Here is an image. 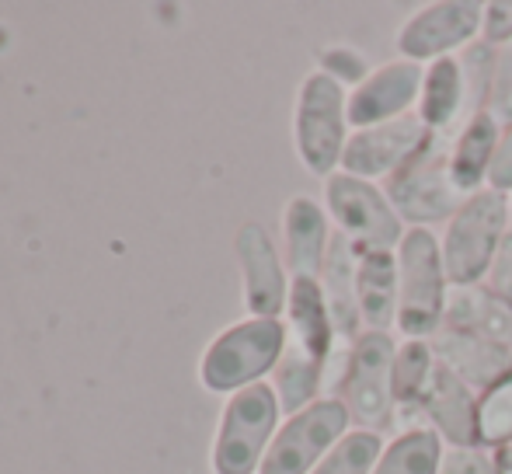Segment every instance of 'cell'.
Listing matches in <instances>:
<instances>
[{"mask_svg":"<svg viewBox=\"0 0 512 474\" xmlns=\"http://www.w3.org/2000/svg\"><path fill=\"white\" fill-rule=\"evenodd\" d=\"M324 203H328L338 231L363 251H394L408 234L405 220L398 217L387 192H380L366 178L335 171L324 182Z\"/></svg>","mask_w":512,"mask_h":474,"instance_id":"7","label":"cell"},{"mask_svg":"<svg viewBox=\"0 0 512 474\" xmlns=\"http://www.w3.org/2000/svg\"><path fill=\"white\" fill-rule=\"evenodd\" d=\"M436 349L429 339H405L398 346L394 356V373H391V387H394V405L411 408L415 412V401L422 394L425 380L436 370Z\"/></svg>","mask_w":512,"mask_h":474,"instance_id":"23","label":"cell"},{"mask_svg":"<svg viewBox=\"0 0 512 474\" xmlns=\"http://www.w3.org/2000/svg\"><path fill=\"white\" fill-rule=\"evenodd\" d=\"M380 454H384L380 433L352 429V433H345L342 440L335 443V450H331L310 474H373Z\"/></svg>","mask_w":512,"mask_h":474,"instance_id":"25","label":"cell"},{"mask_svg":"<svg viewBox=\"0 0 512 474\" xmlns=\"http://www.w3.org/2000/svg\"><path fill=\"white\" fill-rule=\"evenodd\" d=\"M429 342L436 349L439 363L450 366L464 384L481 387V391L512 370V349L485 342L478 335L457 332V328H439Z\"/></svg>","mask_w":512,"mask_h":474,"instance_id":"16","label":"cell"},{"mask_svg":"<svg viewBox=\"0 0 512 474\" xmlns=\"http://www.w3.org/2000/svg\"><path fill=\"white\" fill-rule=\"evenodd\" d=\"M439 474H502L495 454L485 447H450L443 454V468Z\"/></svg>","mask_w":512,"mask_h":474,"instance_id":"27","label":"cell"},{"mask_svg":"<svg viewBox=\"0 0 512 474\" xmlns=\"http://www.w3.org/2000/svg\"><path fill=\"white\" fill-rule=\"evenodd\" d=\"M283 231H286V262H290L293 279H314L317 283L331 248V231L324 210L314 199L293 196L286 203Z\"/></svg>","mask_w":512,"mask_h":474,"instance_id":"17","label":"cell"},{"mask_svg":"<svg viewBox=\"0 0 512 474\" xmlns=\"http://www.w3.org/2000/svg\"><path fill=\"white\" fill-rule=\"evenodd\" d=\"M485 46H512V0L485 4Z\"/></svg>","mask_w":512,"mask_h":474,"instance_id":"30","label":"cell"},{"mask_svg":"<svg viewBox=\"0 0 512 474\" xmlns=\"http://www.w3.org/2000/svg\"><path fill=\"white\" fill-rule=\"evenodd\" d=\"M321 74L335 77L338 84H345V81L363 84L366 77H370V70H366L363 56L352 53L349 46H335V49H328V53H321Z\"/></svg>","mask_w":512,"mask_h":474,"instance_id":"28","label":"cell"},{"mask_svg":"<svg viewBox=\"0 0 512 474\" xmlns=\"http://www.w3.org/2000/svg\"><path fill=\"white\" fill-rule=\"evenodd\" d=\"M512 203L506 192L481 189L464 199L443 234V265L450 286H478L488 276L502 237L509 234Z\"/></svg>","mask_w":512,"mask_h":474,"instance_id":"2","label":"cell"},{"mask_svg":"<svg viewBox=\"0 0 512 474\" xmlns=\"http://www.w3.org/2000/svg\"><path fill=\"white\" fill-rule=\"evenodd\" d=\"M443 454V436L436 429H408L380 454L373 474H439Z\"/></svg>","mask_w":512,"mask_h":474,"instance_id":"22","label":"cell"},{"mask_svg":"<svg viewBox=\"0 0 512 474\" xmlns=\"http://www.w3.org/2000/svg\"><path fill=\"white\" fill-rule=\"evenodd\" d=\"M349 95L328 74H310L297 98V150L314 175L331 178L349 143Z\"/></svg>","mask_w":512,"mask_h":474,"instance_id":"5","label":"cell"},{"mask_svg":"<svg viewBox=\"0 0 512 474\" xmlns=\"http://www.w3.org/2000/svg\"><path fill=\"white\" fill-rule=\"evenodd\" d=\"M276 387L269 384H251L237 391L223 408L220 429H216V447H213V471L216 474H251L262 468L265 454H269L272 440H276V422H279Z\"/></svg>","mask_w":512,"mask_h":474,"instance_id":"3","label":"cell"},{"mask_svg":"<svg viewBox=\"0 0 512 474\" xmlns=\"http://www.w3.org/2000/svg\"><path fill=\"white\" fill-rule=\"evenodd\" d=\"M422 77L425 70L411 60H394L370 70V77L363 84H356L349 95V126L373 129L384 126V122L405 119L411 105H418Z\"/></svg>","mask_w":512,"mask_h":474,"instance_id":"12","label":"cell"},{"mask_svg":"<svg viewBox=\"0 0 512 474\" xmlns=\"http://www.w3.org/2000/svg\"><path fill=\"white\" fill-rule=\"evenodd\" d=\"M443 328L478 335L485 342L512 349V307L502 304L488 286H453L446 300Z\"/></svg>","mask_w":512,"mask_h":474,"instance_id":"18","label":"cell"},{"mask_svg":"<svg viewBox=\"0 0 512 474\" xmlns=\"http://www.w3.org/2000/svg\"><path fill=\"white\" fill-rule=\"evenodd\" d=\"M485 25V4L474 0H439L415 11L398 32V53L411 63H436L464 49Z\"/></svg>","mask_w":512,"mask_h":474,"instance_id":"10","label":"cell"},{"mask_svg":"<svg viewBox=\"0 0 512 474\" xmlns=\"http://www.w3.org/2000/svg\"><path fill=\"white\" fill-rule=\"evenodd\" d=\"M387 199L398 210L401 220H408L411 227L439 224L464 206V192L453 185L450 175V147L443 143V133L415 154L398 175L387 185Z\"/></svg>","mask_w":512,"mask_h":474,"instance_id":"8","label":"cell"},{"mask_svg":"<svg viewBox=\"0 0 512 474\" xmlns=\"http://www.w3.org/2000/svg\"><path fill=\"white\" fill-rule=\"evenodd\" d=\"M450 279L443 244L425 227H411L398 244V328L405 339H432L443 328Z\"/></svg>","mask_w":512,"mask_h":474,"instance_id":"1","label":"cell"},{"mask_svg":"<svg viewBox=\"0 0 512 474\" xmlns=\"http://www.w3.org/2000/svg\"><path fill=\"white\" fill-rule=\"evenodd\" d=\"M467 102V77L460 60L443 56V60L429 63L422 77V95H418V119L432 129L443 133L446 126H453Z\"/></svg>","mask_w":512,"mask_h":474,"instance_id":"21","label":"cell"},{"mask_svg":"<svg viewBox=\"0 0 512 474\" xmlns=\"http://www.w3.org/2000/svg\"><path fill=\"white\" fill-rule=\"evenodd\" d=\"M321 293L324 304L335 321L338 342H356L363 335V318H359V248L342 231L331 234V248L321 269Z\"/></svg>","mask_w":512,"mask_h":474,"instance_id":"15","label":"cell"},{"mask_svg":"<svg viewBox=\"0 0 512 474\" xmlns=\"http://www.w3.org/2000/svg\"><path fill=\"white\" fill-rule=\"evenodd\" d=\"M488 290H492L502 304L512 307V227H509V234L502 237L499 255H495L492 269H488Z\"/></svg>","mask_w":512,"mask_h":474,"instance_id":"29","label":"cell"},{"mask_svg":"<svg viewBox=\"0 0 512 474\" xmlns=\"http://www.w3.org/2000/svg\"><path fill=\"white\" fill-rule=\"evenodd\" d=\"M415 412L432 422L450 447H478V394L450 366L436 363L415 401Z\"/></svg>","mask_w":512,"mask_h":474,"instance_id":"13","label":"cell"},{"mask_svg":"<svg viewBox=\"0 0 512 474\" xmlns=\"http://www.w3.org/2000/svg\"><path fill=\"white\" fill-rule=\"evenodd\" d=\"M349 408L342 398H317L304 412L290 415L286 426L276 433L269 454L262 461V474H310L335 443L349 433Z\"/></svg>","mask_w":512,"mask_h":474,"instance_id":"9","label":"cell"},{"mask_svg":"<svg viewBox=\"0 0 512 474\" xmlns=\"http://www.w3.org/2000/svg\"><path fill=\"white\" fill-rule=\"evenodd\" d=\"M512 443V370L478 394V447Z\"/></svg>","mask_w":512,"mask_h":474,"instance_id":"24","label":"cell"},{"mask_svg":"<svg viewBox=\"0 0 512 474\" xmlns=\"http://www.w3.org/2000/svg\"><path fill=\"white\" fill-rule=\"evenodd\" d=\"M286 349V325L279 318H248L227 328L203 356V384L209 391H244L262 384Z\"/></svg>","mask_w":512,"mask_h":474,"instance_id":"4","label":"cell"},{"mask_svg":"<svg viewBox=\"0 0 512 474\" xmlns=\"http://www.w3.org/2000/svg\"><path fill=\"white\" fill-rule=\"evenodd\" d=\"M488 189L495 192H512V126L502 129L499 147H495L492 157V171H488Z\"/></svg>","mask_w":512,"mask_h":474,"instance_id":"31","label":"cell"},{"mask_svg":"<svg viewBox=\"0 0 512 474\" xmlns=\"http://www.w3.org/2000/svg\"><path fill=\"white\" fill-rule=\"evenodd\" d=\"M359 318L363 332L398 325V255L359 248Z\"/></svg>","mask_w":512,"mask_h":474,"instance_id":"19","label":"cell"},{"mask_svg":"<svg viewBox=\"0 0 512 474\" xmlns=\"http://www.w3.org/2000/svg\"><path fill=\"white\" fill-rule=\"evenodd\" d=\"M495 461H499L502 474H512V443H506V447L495 450Z\"/></svg>","mask_w":512,"mask_h":474,"instance_id":"32","label":"cell"},{"mask_svg":"<svg viewBox=\"0 0 512 474\" xmlns=\"http://www.w3.org/2000/svg\"><path fill=\"white\" fill-rule=\"evenodd\" d=\"M502 126L492 119V112H474L467 119V126L460 129L457 143L450 147V175L464 196L481 192V185H488V171H492V157L499 147Z\"/></svg>","mask_w":512,"mask_h":474,"instance_id":"20","label":"cell"},{"mask_svg":"<svg viewBox=\"0 0 512 474\" xmlns=\"http://www.w3.org/2000/svg\"><path fill=\"white\" fill-rule=\"evenodd\" d=\"M394 346L391 332H363L349 346L345 356V373L342 380V401L349 408L352 422H359L370 433H384L394 422Z\"/></svg>","mask_w":512,"mask_h":474,"instance_id":"6","label":"cell"},{"mask_svg":"<svg viewBox=\"0 0 512 474\" xmlns=\"http://www.w3.org/2000/svg\"><path fill=\"white\" fill-rule=\"evenodd\" d=\"M439 133H432L418 116L384 122L373 129H356L345 143L342 171L356 178H394L415 154H422Z\"/></svg>","mask_w":512,"mask_h":474,"instance_id":"11","label":"cell"},{"mask_svg":"<svg viewBox=\"0 0 512 474\" xmlns=\"http://www.w3.org/2000/svg\"><path fill=\"white\" fill-rule=\"evenodd\" d=\"M237 258L244 272V304L251 318H279L290 304L283 262L276 255V244L265 234V227L244 224L237 231Z\"/></svg>","mask_w":512,"mask_h":474,"instance_id":"14","label":"cell"},{"mask_svg":"<svg viewBox=\"0 0 512 474\" xmlns=\"http://www.w3.org/2000/svg\"><path fill=\"white\" fill-rule=\"evenodd\" d=\"M485 112H492V119L502 129L512 126V46H502L495 53V70H492V88H488Z\"/></svg>","mask_w":512,"mask_h":474,"instance_id":"26","label":"cell"}]
</instances>
